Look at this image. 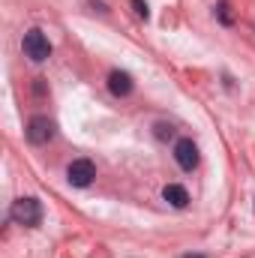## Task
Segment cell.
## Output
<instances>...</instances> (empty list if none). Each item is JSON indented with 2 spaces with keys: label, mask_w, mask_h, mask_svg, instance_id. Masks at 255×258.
Returning a JSON list of instances; mask_svg holds the SVG:
<instances>
[{
  "label": "cell",
  "mask_w": 255,
  "mask_h": 258,
  "mask_svg": "<svg viewBox=\"0 0 255 258\" xmlns=\"http://www.w3.org/2000/svg\"><path fill=\"white\" fill-rule=\"evenodd\" d=\"M132 6H135V12H138L141 18H147V15H150V12H147V3H144V0H132Z\"/></svg>",
  "instance_id": "obj_10"
},
{
  "label": "cell",
  "mask_w": 255,
  "mask_h": 258,
  "mask_svg": "<svg viewBox=\"0 0 255 258\" xmlns=\"http://www.w3.org/2000/svg\"><path fill=\"white\" fill-rule=\"evenodd\" d=\"M162 198H165L171 207H186V204H189V192H186L180 183H168V186L162 189Z\"/></svg>",
  "instance_id": "obj_7"
},
{
  "label": "cell",
  "mask_w": 255,
  "mask_h": 258,
  "mask_svg": "<svg viewBox=\"0 0 255 258\" xmlns=\"http://www.w3.org/2000/svg\"><path fill=\"white\" fill-rule=\"evenodd\" d=\"M66 177H69V183H72V186L84 189V186H90V183H93V177H96V165H93L90 159H75V162L66 168Z\"/></svg>",
  "instance_id": "obj_3"
},
{
  "label": "cell",
  "mask_w": 255,
  "mask_h": 258,
  "mask_svg": "<svg viewBox=\"0 0 255 258\" xmlns=\"http://www.w3.org/2000/svg\"><path fill=\"white\" fill-rule=\"evenodd\" d=\"M108 90H111L114 96H129V93H132V78H129V72L114 69V72L108 75Z\"/></svg>",
  "instance_id": "obj_6"
},
{
  "label": "cell",
  "mask_w": 255,
  "mask_h": 258,
  "mask_svg": "<svg viewBox=\"0 0 255 258\" xmlns=\"http://www.w3.org/2000/svg\"><path fill=\"white\" fill-rule=\"evenodd\" d=\"M174 159H177V165L186 168V171H192V168L198 165V147H195L192 138H180V141L174 144Z\"/></svg>",
  "instance_id": "obj_5"
},
{
  "label": "cell",
  "mask_w": 255,
  "mask_h": 258,
  "mask_svg": "<svg viewBox=\"0 0 255 258\" xmlns=\"http://www.w3.org/2000/svg\"><path fill=\"white\" fill-rule=\"evenodd\" d=\"M183 258H204V255H183Z\"/></svg>",
  "instance_id": "obj_11"
},
{
  "label": "cell",
  "mask_w": 255,
  "mask_h": 258,
  "mask_svg": "<svg viewBox=\"0 0 255 258\" xmlns=\"http://www.w3.org/2000/svg\"><path fill=\"white\" fill-rule=\"evenodd\" d=\"M51 135H54V123L48 117H42V114L30 117V123H27V141L30 144H48Z\"/></svg>",
  "instance_id": "obj_4"
},
{
  "label": "cell",
  "mask_w": 255,
  "mask_h": 258,
  "mask_svg": "<svg viewBox=\"0 0 255 258\" xmlns=\"http://www.w3.org/2000/svg\"><path fill=\"white\" fill-rule=\"evenodd\" d=\"M9 216H12V222L33 228V225H39V219H42V204H39L36 198H18V201L12 204Z\"/></svg>",
  "instance_id": "obj_1"
},
{
  "label": "cell",
  "mask_w": 255,
  "mask_h": 258,
  "mask_svg": "<svg viewBox=\"0 0 255 258\" xmlns=\"http://www.w3.org/2000/svg\"><path fill=\"white\" fill-rule=\"evenodd\" d=\"M24 54L30 57V60H36V63H42V60H48L51 57V42L45 39V33L42 30H27L24 33Z\"/></svg>",
  "instance_id": "obj_2"
},
{
  "label": "cell",
  "mask_w": 255,
  "mask_h": 258,
  "mask_svg": "<svg viewBox=\"0 0 255 258\" xmlns=\"http://www.w3.org/2000/svg\"><path fill=\"white\" fill-rule=\"evenodd\" d=\"M156 135H159V138H171V135H174V129L165 126V123H156Z\"/></svg>",
  "instance_id": "obj_9"
},
{
  "label": "cell",
  "mask_w": 255,
  "mask_h": 258,
  "mask_svg": "<svg viewBox=\"0 0 255 258\" xmlns=\"http://www.w3.org/2000/svg\"><path fill=\"white\" fill-rule=\"evenodd\" d=\"M216 15H219V21H222V24H231V21H234V15H231V6H228L225 0L216 6Z\"/></svg>",
  "instance_id": "obj_8"
}]
</instances>
